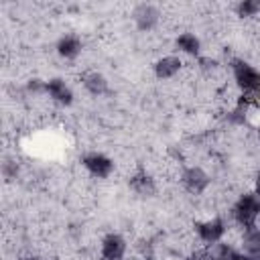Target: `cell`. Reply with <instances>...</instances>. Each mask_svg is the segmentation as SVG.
<instances>
[{
	"label": "cell",
	"instance_id": "11",
	"mask_svg": "<svg viewBox=\"0 0 260 260\" xmlns=\"http://www.w3.org/2000/svg\"><path fill=\"white\" fill-rule=\"evenodd\" d=\"M55 53L63 61H75L83 53V39L75 32H65L55 43Z\"/></svg>",
	"mask_w": 260,
	"mask_h": 260
},
{
	"label": "cell",
	"instance_id": "5",
	"mask_svg": "<svg viewBox=\"0 0 260 260\" xmlns=\"http://www.w3.org/2000/svg\"><path fill=\"white\" fill-rule=\"evenodd\" d=\"M83 171L91 177V179H98V181H106L114 175L116 171V162L112 156H108L106 152L102 150H89L85 152L81 158H79Z\"/></svg>",
	"mask_w": 260,
	"mask_h": 260
},
{
	"label": "cell",
	"instance_id": "1",
	"mask_svg": "<svg viewBox=\"0 0 260 260\" xmlns=\"http://www.w3.org/2000/svg\"><path fill=\"white\" fill-rule=\"evenodd\" d=\"M228 67H230L232 81H234L238 93L252 95V98L260 95V69L256 65H252L250 61H246L242 57H232Z\"/></svg>",
	"mask_w": 260,
	"mask_h": 260
},
{
	"label": "cell",
	"instance_id": "18",
	"mask_svg": "<svg viewBox=\"0 0 260 260\" xmlns=\"http://www.w3.org/2000/svg\"><path fill=\"white\" fill-rule=\"evenodd\" d=\"M24 91L28 95H45V81L39 77H32L24 83Z\"/></svg>",
	"mask_w": 260,
	"mask_h": 260
},
{
	"label": "cell",
	"instance_id": "8",
	"mask_svg": "<svg viewBox=\"0 0 260 260\" xmlns=\"http://www.w3.org/2000/svg\"><path fill=\"white\" fill-rule=\"evenodd\" d=\"M45 95L57 106V108H71L75 102L73 87L65 81V77H51L45 79Z\"/></svg>",
	"mask_w": 260,
	"mask_h": 260
},
{
	"label": "cell",
	"instance_id": "4",
	"mask_svg": "<svg viewBox=\"0 0 260 260\" xmlns=\"http://www.w3.org/2000/svg\"><path fill=\"white\" fill-rule=\"evenodd\" d=\"M179 183L189 195H203L211 187V175L201 165H185L179 173Z\"/></svg>",
	"mask_w": 260,
	"mask_h": 260
},
{
	"label": "cell",
	"instance_id": "17",
	"mask_svg": "<svg viewBox=\"0 0 260 260\" xmlns=\"http://www.w3.org/2000/svg\"><path fill=\"white\" fill-rule=\"evenodd\" d=\"M197 71L203 75V77H213V75H217L219 73V69H221V63L215 59V57H209V55H201L199 59H197Z\"/></svg>",
	"mask_w": 260,
	"mask_h": 260
},
{
	"label": "cell",
	"instance_id": "16",
	"mask_svg": "<svg viewBox=\"0 0 260 260\" xmlns=\"http://www.w3.org/2000/svg\"><path fill=\"white\" fill-rule=\"evenodd\" d=\"M234 12L242 20H252L260 14V2L258 0H240L238 4H234Z\"/></svg>",
	"mask_w": 260,
	"mask_h": 260
},
{
	"label": "cell",
	"instance_id": "3",
	"mask_svg": "<svg viewBox=\"0 0 260 260\" xmlns=\"http://www.w3.org/2000/svg\"><path fill=\"white\" fill-rule=\"evenodd\" d=\"M228 230H230V225L221 215H207V217L195 221V225H193L195 238L203 248H211V246L223 242L228 236Z\"/></svg>",
	"mask_w": 260,
	"mask_h": 260
},
{
	"label": "cell",
	"instance_id": "21",
	"mask_svg": "<svg viewBox=\"0 0 260 260\" xmlns=\"http://www.w3.org/2000/svg\"><path fill=\"white\" fill-rule=\"evenodd\" d=\"M24 260H47V258H43V256H37V254H32V256H26Z\"/></svg>",
	"mask_w": 260,
	"mask_h": 260
},
{
	"label": "cell",
	"instance_id": "2",
	"mask_svg": "<svg viewBox=\"0 0 260 260\" xmlns=\"http://www.w3.org/2000/svg\"><path fill=\"white\" fill-rule=\"evenodd\" d=\"M230 217L234 225L242 230L260 225V197L254 195L252 191L240 193L230 207Z\"/></svg>",
	"mask_w": 260,
	"mask_h": 260
},
{
	"label": "cell",
	"instance_id": "15",
	"mask_svg": "<svg viewBox=\"0 0 260 260\" xmlns=\"http://www.w3.org/2000/svg\"><path fill=\"white\" fill-rule=\"evenodd\" d=\"M209 254H211L213 260H234V258L240 254V246H236V244L223 240V242L211 246V248H209Z\"/></svg>",
	"mask_w": 260,
	"mask_h": 260
},
{
	"label": "cell",
	"instance_id": "7",
	"mask_svg": "<svg viewBox=\"0 0 260 260\" xmlns=\"http://www.w3.org/2000/svg\"><path fill=\"white\" fill-rule=\"evenodd\" d=\"M128 250H130V244L120 232H108L100 240V258L102 260H126Z\"/></svg>",
	"mask_w": 260,
	"mask_h": 260
},
{
	"label": "cell",
	"instance_id": "9",
	"mask_svg": "<svg viewBox=\"0 0 260 260\" xmlns=\"http://www.w3.org/2000/svg\"><path fill=\"white\" fill-rule=\"evenodd\" d=\"M185 67V59L177 53H167V55H160L154 63H152V73L158 81H171L175 79Z\"/></svg>",
	"mask_w": 260,
	"mask_h": 260
},
{
	"label": "cell",
	"instance_id": "22",
	"mask_svg": "<svg viewBox=\"0 0 260 260\" xmlns=\"http://www.w3.org/2000/svg\"><path fill=\"white\" fill-rule=\"evenodd\" d=\"M256 140H258V146H260V126L256 128Z\"/></svg>",
	"mask_w": 260,
	"mask_h": 260
},
{
	"label": "cell",
	"instance_id": "6",
	"mask_svg": "<svg viewBox=\"0 0 260 260\" xmlns=\"http://www.w3.org/2000/svg\"><path fill=\"white\" fill-rule=\"evenodd\" d=\"M130 18H132V24L140 30V32H150L154 30L158 24H160V18H162V12L156 4L152 2H138L132 6V12H130Z\"/></svg>",
	"mask_w": 260,
	"mask_h": 260
},
{
	"label": "cell",
	"instance_id": "10",
	"mask_svg": "<svg viewBox=\"0 0 260 260\" xmlns=\"http://www.w3.org/2000/svg\"><path fill=\"white\" fill-rule=\"evenodd\" d=\"M173 47L177 51V55L181 57H191V59H199L203 55V43L199 39V35L191 32V30H183L175 37Z\"/></svg>",
	"mask_w": 260,
	"mask_h": 260
},
{
	"label": "cell",
	"instance_id": "13",
	"mask_svg": "<svg viewBox=\"0 0 260 260\" xmlns=\"http://www.w3.org/2000/svg\"><path fill=\"white\" fill-rule=\"evenodd\" d=\"M79 83H81V87L85 89V93H89V95H93V98H100V95L108 93V87H110L108 77H106L102 71H98V69H87V71H83V73L79 75Z\"/></svg>",
	"mask_w": 260,
	"mask_h": 260
},
{
	"label": "cell",
	"instance_id": "19",
	"mask_svg": "<svg viewBox=\"0 0 260 260\" xmlns=\"http://www.w3.org/2000/svg\"><path fill=\"white\" fill-rule=\"evenodd\" d=\"M185 260H213L211 258V254H209V248H195V250H191L187 256H185Z\"/></svg>",
	"mask_w": 260,
	"mask_h": 260
},
{
	"label": "cell",
	"instance_id": "20",
	"mask_svg": "<svg viewBox=\"0 0 260 260\" xmlns=\"http://www.w3.org/2000/svg\"><path fill=\"white\" fill-rule=\"evenodd\" d=\"M252 193L260 197V169L254 173V179H252Z\"/></svg>",
	"mask_w": 260,
	"mask_h": 260
},
{
	"label": "cell",
	"instance_id": "12",
	"mask_svg": "<svg viewBox=\"0 0 260 260\" xmlns=\"http://www.w3.org/2000/svg\"><path fill=\"white\" fill-rule=\"evenodd\" d=\"M128 187L140 199H152L156 195V191H158V183L148 171H136L128 179Z\"/></svg>",
	"mask_w": 260,
	"mask_h": 260
},
{
	"label": "cell",
	"instance_id": "14",
	"mask_svg": "<svg viewBox=\"0 0 260 260\" xmlns=\"http://www.w3.org/2000/svg\"><path fill=\"white\" fill-rule=\"evenodd\" d=\"M240 250H242L246 256L254 258V260L260 256V225L242 230V236H240Z\"/></svg>",
	"mask_w": 260,
	"mask_h": 260
}]
</instances>
